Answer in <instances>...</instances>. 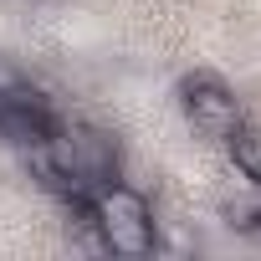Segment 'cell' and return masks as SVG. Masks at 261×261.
Listing matches in <instances>:
<instances>
[{
    "mask_svg": "<svg viewBox=\"0 0 261 261\" xmlns=\"http://www.w3.org/2000/svg\"><path fill=\"white\" fill-rule=\"evenodd\" d=\"M87 210L97 220V236H102L108 256H154L159 251V215H154L144 190L123 185V174L97 185L87 195Z\"/></svg>",
    "mask_w": 261,
    "mask_h": 261,
    "instance_id": "obj_1",
    "label": "cell"
},
{
    "mask_svg": "<svg viewBox=\"0 0 261 261\" xmlns=\"http://www.w3.org/2000/svg\"><path fill=\"white\" fill-rule=\"evenodd\" d=\"M179 113L190 123V134L205 139V144H225L236 128L246 123L241 118V97L220 82V77H190L179 87Z\"/></svg>",
    "mask_w": 261,
    "mask_h": 261,
    "instance_id": "obj_2",
    "label": "cell"
},
{
    "mask_svg": "<svg viewBox=\"0 0 261 261\" xmlns=\"http://www.w3.org/2000/svg\"><path fill=\"white\" fill-rule=\"evenodd\" d=\"M57 118H62V113H57L51 97H41L36 87H26V82H0V149H11V154L36 149V144L51 134Z\"/></svg>",
    "mask_w": 261,
    "mask_h": 261,
    "instance_id": "obj_3",
    "label": "cell"
},
{
    "mask_svg": "<svg viewBox=\"0 0 261 261\" xmlns=\"http://www.w3.org/2000/svg\"><path fill=\"white\" fill-rule=\"evenodd\" d=\"M225 154H230V169L251 185H261V128H236V134L225 139Z\"/></svg>",
    "mask_w": 261,
    "mask_h": 261,
    "instance_id": "obj_4",
    "label": "cell"
},
{
    "mask_svg": "<svg viewBox=\"0 0 261 261\" xmlns=\"http://www.w3.org/2000/svg\"><path fill=\"white\" fill-rule=\"evenodd\" d=\"M220 210H225V225H230V230L256 236V230H261V185L246 179V195H225Z\"/></svg>",
    "mask_w": 261,
    "mask_h": 261,
    "instance_id": "obj_5",
    "label": "cell"
}]
</instances>
